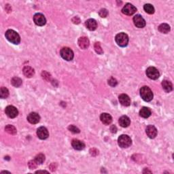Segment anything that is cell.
Here are the masks:
<instances>
[{"label": "cell", "mask_w": 174, "mask_h": 174, "mask_svg": "<svg viewBox=\"0 0 174 174\" xmlns=\"http://www.w3.org/2000/svg\"><path fill=\"white\" fill-rule=\"evenodd\" d=\"M5 36L8 40L14 44H18L20 42V37L17 32L12 29H9L6 32Z\"/></svg>", "instance_id": "obj_1"}, {"label": "cell", "mask_w": 174, "mask_h": 174, "mask_svg": "<svg viewBox=\"0 0 174 174\" xmlns=\"http://www.w3.org/2000/svg\"><path fill=\"white\" fill-rule=\"evenodd\" d=\"M140 96L145 102H150L153 99V93L148 86H144L140 89Z\"/></svg>", "instance_id": "obj_2"}, {"label": "cell", "mask_w": 174, "mask_h": 174, "mask_svg": "<svg viewBox=\"0 0 174 174\" xmlns=\"http://www.w3.org/2000/svg\"><path fill=\"white\" fill-rule=\"evenodd\" d=\"M115 40L119 46L125 47L129 43V37L126 34L122 32L116 35Z\"/></svg>", "instance_id": "obj_3"}, {"label": "cell", "mask_w": 174, "mask_h": 174, "mask_svg": "<svg viewBox=\"0 0 174 174\" xmlns=\"http://www.w3.org/2000/svg\"><path fill=\"white\" fill-rule=\"evenodd\" d=\"M118 143L120 147L123 148H126L130 146L132 143V140L131 137L126 135H122L118 139Z\"/></svg>", "instance_id": "obj_4"}, {"label": "cell", "mask_w": 174, "mask_h": 174, "mask_svg": "<svg viewBox=\"0 0 174 174\" xmlns=\"http://www.w3.org/2000/svg\"><path fill=\"white\" fill-rule=\"evenodd\" d=\"M60 55L63 59L70 61L74 58V53L71 48L68 47H64L60 51Z\"/></svg>", "instance_id": "obj_5"}, {"label": "cell", "mask_w": 174, "mask_h": 174, "mask_svg": "<svg viewBox=\"0 0 174 174\" xmlns=\"http://www.w3.org/2000/svg\"><path fill=\"white\" fill-rule=\"evenodd\" d=\"M146 75L149 78L152 80H156L160 77L159 70L154 67H149L146 69Z\"/></svg>", "instance_id": "obj_6"}, {"label": "cell", "mask_w": 174, "mask_h": 174, "mask_svg": "<svg viewBox=\"0 0 174 174\" xmlns=\"http://www.w3.org/2000/svg\"><path fill=\"white\" fill-rule=\"evenodd\" d=\"M5 112L7 116L10 118H16L18 114V110L16 109V107L13 106V105H8V106H7L6 107Z\"/></svg>", "instance_id": "obj_7"}, {"label": "cell", "mask_w": 174, "mask_h": 174, "mask_svg": "<svg viewBox=\"0 0 174 174\" xmlns=\"http://www.w3.org/2000/svg\"><path fill=\"white\" fill-rule=\"evenodd\" d=\"M137 11V8L135 6L131 4H126L125 6L123 7V8L122 9V12L124 15L131 16L133 15V14H135Z\"/></svg>", "instance_id": "obj_8"}, {"label": "cell", "mask_w": 174, "mask_h": 174, "mask_svg": "<svg viewBox=\"0 0 174 174\" xmlns=\"http://www.w3.org/2000/svg\"><path fill=\"white\" fill-rule=\"evenodd\" d=\"M34 20L37 26H44L46 23V19L42 14L37 13L34 16Z\"/></svg>", "instance_id": "obj_9"}, {"label": "cell", "mask_w": 174, "mask_h": 174, "mask_svg": "<svg viewBox=\"0 0 174 174\" xmlns=\"http://www.w3.org/2000/svg\"><path fill=\"white\" fill-rule=\"evenodd\" d=\"M133 23L136 27L138 28H143L145 26V20L140 15H135L133 17Z\"/></svg>", "instance_id": "obj_10"}, {"label": "cell", "mask_w": 174, "mask_h": 174, "mask_svg": "<svg viewBox=\"0 0 174 174\" xmlns=\"http://www.w3.org/2000/svg\"><path fill=\"white\" fill-rule=\"evenodd\" d=\"M37 135L40 140H46L48 137L49 133L47 129L44 126H40L37 130Z\"/></svg>", "instance_id": "obj_11"}, {"label": "cell", "mask_w": 174, "mask_h": 174, "mask_svg": "<svg viewBox=\"0 0 174 174\" xmlns=\"http://www.w3.org/2000/svg\"><path fill=\"white\" fill-rule=\"evenodd\" d=\"M40 116L36 112H31L27 116V121L31 124H37L39 122Z\"/></svg>", "instance_id": "obj_12"}, {"label": "cell", "mask_w": 174, "mask_h": 174, "mask_svg": "<svg viewBox=\"0 0 174 174\" xmlns=\"http://www.w3.org/2000/svg\"><path fill=\"white\" fill-rule=\"evenodd\" d=\"M145 133L150 138L154 139L157 135V129L153 125H149L145 129Z\"/></svg>", "instance_id": "obj_13"}, {"label": "cell", "mask_w": 174, "mask_h": 174, "mask_svg": "<svg viewBox=\"0 0 174 174\" xmlns=\"http://www.w3.org/2000/svg\"><path fill=\"white\" fill-rule=\"evenodd\" d=\"M119 102L123 106H129L131 105V99L126 94H121L118 97Z\"/></svg>", "instance_id": "obj_14"}, {"label": "cell", "mask_w": 174, "mask_h": 174, "mask_svg": "<svg viewBox=\"0 0 174 174\" xmlns=\"http://www.w3.org/2000/svg\"><path fill=\"white\" fill-rule=\"evenodd\" d=\"M77 43H78L80 48L82 49H86L89 46L90 42H89V39H88V37H81L79 38Z\"/></svg>", "instance_id": "obj_15"}, {"label": "cell", "mask_w": 174, "mask_h": 174, "mask_svg": "<svg viewBox=\"0 0 174 174\" xmlns=\"http://www.w3.org/2000/svg\"><path fill=\"white\" fill-rule=\"evenodd\" d=\"M72 147L76 150H82L85 148V144L83 142L78 140H73L72 142Z\"/></svg>", "instance_id": "obj_16"}, {"label": "cell", "mask_w": 174, "mask_h": 174, "mask_svg": "<svg viewBox=\"0 0 174 174\" xmlns=\"http://www.w3.org/2000/svg\"><path fill=\"white\" fill-rule=\"evenodd\" d=\"M100 119L101 121L104 124H106V125H109L112 122V118L111 115L107 114V113H103V114H101Z\"/></svg>", "instance_id": "obj_17"}, {"label": "cell", "mask_w": 174, "mask_h": 174, "mask_svg": "<svg viewBox=\"0 0 174 174\" xmlns=\"http://www.w3.org/2000/svg\"><path fill=\"white\" fill-rule=\"evenodd\" d=\"M85 25L87 29L91 30V31H94L97 27V22H96L95 19H93V18H90V19L87 20L85 23Z\"/></svg>", "instance_id": "obj_18"}, {"label": "cell", "mask_w": 174, "mask_h": 174, "mask_svg": "<svg viewBox=\"0 0 174 174\" xmlns=\"http://www.w3.org/2000/svg\"><path fill=\"white\" fill-rule=\"evenodd\" d=\"M118 123L122 127H127L131 124V120L127 116H123L119 118Z\"/></svg>", "instance_id": "obj_19"}, {"label": "cell", "mask_w": 174, "mask_h": 174, "mask_svg": "<svg viewBox=\"0 0 174 174\" xmlns=\"http://www.w3.org/2000/svg\"><path fill=\"white\" fill-rule=\"evenodd\" d=\"M23 74L27 77H31L34 76L35 71L30 66H25L23 69Z\"/></svg>", "instance_id": "obj_20"}, {"label": "cell", "mask_w": 174, "mask_h": 174, "mask_svg": "<svg viewBox=\"0 0 174 174\" xmlns=\"http://www.w3.org/2000/svg\"><path fill=\"white\" fill-rule=\"evenodd\" d=\"M162 86L164 91L167 93H170L173 90V85L172 83L169 80H163L162 82Z\"/></svg>", "instance_id": "obj_21"}, {"label": "cell", "mask_w": 174, "mask_h": 174, "mask_svg": "<svg viewBox=\"0 0 174 174\" xmlns=\"http://www.w3.org/2000/svg\"><path fill=\"white\" fill-rule=\"evenodd\" d=\"M140 115L141 117L144 118H147L151 115V110L147 107H143L140 111Z\"/></svg>", "instance_id": "obj_22"}, {"label": "cell", "mask_w": 174, "mask_h": 174, "mask_svg": "<svg viewBox=\"0 0 174 174\" xmlns=\"http://www.w3.org/2000/svg\"><path fill=\"white\" fill-rule=\"evenodd\" d=\"M159 31L163 34H167L170 31V26L167 23H163L159 27Z\"/></svg>", "instance_id": "obj_23"}, {"label": "cell", "mask_w": 174, "mask_h": 174, "mask_svg": "<svg viewBox=\"0 0 174 174\" xmlns=\"http://www.w3.org/2000/svg\"><path fill=\"white\" fill-rule=\"evenodd\" d=\"M11 83L14 86L19 87L22 85V80L18 77H14L11 80Z\"/></svg>", "instance_id": "obj_24"}, {"label": "cell", "mask_w": 174, "mask_h": 174, "mask_svg": "<svg viewBox=\"0 0 174 174\" xmlns=\"http://www.w3.org/2000/svg\"><path fill=\"white\" fill-rule=\"evenodd\" d=\"M143 9H144L145 12L150 14V15H152V14L154 13V8L153 6L150 4H145L144 6H143Z\"/></svg>", "instance_id": "obj_25"}, {"label": "cell", "mask_w": 174, "mask_h": 174, "mask_svg": "<svg viewBox=\"0 0 174 174\" xmlns=\"http://www.w3.org/2000/svg\"><path fill=\"white\" fill-rule=\"evenodd\" d=\"M5 131L7 133L9 134H11V135H15L16 134V129L14 126L13 125H10V124H8L5 127Z\"/></svg>", "instance_id": "obj_26"}, {"label": "cell", "mask_w": 174, "mask_h": 174, "mask_svg": "<svg viewBox=\"0 0 174 174\" xmlns=\"http://www.w3.org/2000/svg\"><path fill=\"white\" fill-rule=\"evenodd\" d=\"M9 96V91L6 87H1L0 89V97L2 99H6Z\"/></svg>", "instance_id": "obj_27"}, {"label": "cell", "mask_w": 174, "mask_h": 174, "mask_svg": "<svg viewBox=\"0 0 174 174\" xmlns=\"http://www.w3.org/2000/svg\"><path fill=\"white\" fill-rule=\"evenodd\" d=\"M35 160L38 164H42L45 161V156L43 154H39L36 156Z\"/></svg>", "instance_id": "obj_28"}, {"label": "cell", "mask_w": 174, "mask_h": 174, "mask_svg": "<svg viewBox=\"0 0 174 174\" xmlns=\"http://www.w3.org/2000/svg\"><path fill=\"white\" fill-rule=\"evenodd\" d=\"M94 48H95L96 53H98L99 55H102V54L103 53V51L102 50V47H101V44L99 42H96L95 44V46H94Z\"/></svg>", "instance_id": "obj_29"}, {"label": "cell", "mask_w": 174, "mask_h": 174, "mask_svg": "<svg viewBox=\"0 0 174 174\" xmlns=\"http://www.w3.org/2000/svg\"><path fill=\"white\" fill-rule=\"evenodd\" d=\"M68 129H69V131H71V132L73 133H79L80 132V129L74 125H69V126H68Z\"/></svg>", "instance_id": "obj_30"}, {"label": "cell", "mask_w": 174, "mask_h": 174, "mask_svg": "<svg viewBox=\"0 0 174 174\" xmlns=\"http://www.w3.org/2000/svg\"><path fill=\"white\" fill-rule=\"evenodd\" d=\"M99 15L102 18H105L108 15V11L105 8L101 9L99 12Z\"/></svg>", "instance_id": "obj_31"}, {"label": "cell", "mask_w": 174, "mask_h": 174, "mask_svg": "<svg viewBox=\"0 0 174 174\" xmlns=\"http://www.w3.org/2000/svg\"><path fill=\"white\" fill-rule=\"evenodd\" d=\"M108 84H109V85H110L112 87H114L117 85V84H118V82H117V80L114 77H110V78L108 80Z\"/></svg>", "instance_id": "obj_32"}, {"label": "cell", "mask_w": 174, "mask_h": 174, "mask_svg": "<svg viewBox=\"0 0 174 174\" xmlns=\"http://www.w3.org/2000/svg\"><path fill=\"white\" fill-rule=\"evenodd\" d=\"M37 164L38 163H37V162L36 161V160H34V161H30L29 162V163H28V165H29V169H34L37 167Z\"/></svg>", "instance_id": "obj_33"}, {"label": "cell", "mask_w": 174, "mask_h": 174, "mask_svg": "<svg viewBox=\"0 0 174 174\" xmlns=\"http://www.w3.org/2000/svg\"><path fill=\"white\" fill-rule=\"evenodd\" d=\"M42 77H43L44 79H45L46 80H50V74H48V72H43L42 74Z\"/></svg>", "instance_id": "obj_34"}, {"label": "cell", "mask_w": 174, "mask_h": 174, "mask_svg": "<svg viewBox=\"0 0 174 174\" xmlns=\"http://www.w3.org/2000/svg\"><path fill=\"white\" fill-rule=\"evenodd\" d=\"M90 153L91 155H92V156H96V155H97L99 154V151L97 149L92 148V149H91V150H90Z\"/></svg>", "instance_id": "obj_35"}, {"label": "cell", "mask_w": 174, "mask_h": 174, "mask_svg": "<svg viewBox=\"0 0 174 174\" xmlns=\"http://www.w3.org/2000/svg\"><path fill=\"white\" fill-rule=\"evenodd\" d=\"M72 22L75 23V24H79L80 23V18L77 16H75V17L72 18Z\"/></svg>", "instance_id": "obj_36"}, {"label": "cell", "mask_w": 174, "mask_h": 174, "mask_svg": "<svg viewBox=\"0 0 174 174\" xmlns=\"http://www.w3.org/2000/svg\"><path fill=\"white\" fill-rule=\"evenodd\" d=\"M110 131H111V132L113 133H116V131H117L116 126L115 125L111 126V127H110Z\"/></svg>", "instance_id": "obj_37"}, {"label": "cell", "mask_w": 174, "mask_h": 174, "mask_svg": "<svg viewBox=\"0 0 174 174\" xmlns=\"http://www.w3.org/2000/svg\"><path fill=\"white\" fill-rule=\"evenodd\" d=\"M36 173H48V172L46 171H36Z\"/></svg>", "instance_id": "obj_38"}]
</instances>
